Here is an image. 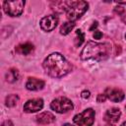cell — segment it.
Returning a JSON list of instances; mask_svg holds the SVG:
<instances>
[{
    "label": "cell",
    "mask_w": 126,
    "mask_h": 126,
    "mask_svg": "<svg viewBox=\"0 0 126 126\" xmlns=\"http://www.w3.org/2000/svg\"><path fill=\"white\" fill-rule=\"evenodd\" d=\"M58 24V18L55 15L46 16L41 19L40 21V28L45 32H51L53 31Z\"/></svg>",
    "instance_id": "cell-7"
},
{
    "label": "cell",
    "mask_w": 126,
    "mask_h": 126,
    "mask_svg": "<svg viewBox=\"0 0 126 126\" xmlns=\"http://www.w3.org/2000/svg\"><path fill=\"white\" fill-rule=\"evenodd\" d=\"M2 126H13V123H12L10 120H7V121H5V122L2 124Z\"/></svg>",
    "instance_id": "cell-23"
},
{
    "label": "cell",
    "mask_w": 126,
    "mask_h": 126,
    "mask_svg": "<svg viewBox=\"0 0 126 126\" xmlns=\"http://www.w3.org/2000/svg\"><path fill=\"white\" fill-rule=\"evenodd\" d=\"M73 121L79 126H93L94 122V110L93 108H88L82 113L75 115Z\"/></svg>",
    "instance_id": "cell-5"
},
{
    "label": "cell",
    "mask_w": 126,
    "mask_h": 126,
    "mask_svg": "<svg viewBox=\"0 0 126 126\" xmlns=\"http://www.w3.org/2000/svg\"><path fill=\"white\" fill-rule=\"evenodd\" d=\"M89 4L86 1H68L66 15L68 20L74 22L80 19L88 10Z\"/></svg>",
    "instance_id": "cell-3"
},
{
    "label": "cell",
    "mask_w": 126,
    "mask_h": 126,
    "mask_svg": "<svg viewBox=\"0 0 126 126\" xmlns=\"http://www.w3.org/2000/svg\"><path fill=\"white\" fill-rule=\"evenodd\" d=\"M16 52L19 54H24V55H29L33 51V45L32 43L26 42V43H22L19 44L16 48H15Z\"/></svg>",
    "instance_id": "cell-13"
},
{
    "label": "cell",
    "mask_w": 126,
    "mask_h": 126,
    "mask_svg": "<svg viewBox=\"0 0 126 126\" xmlns=\"http://www.w3.org/2000/svg\"><path fill=\"white\" fill-rule=\"evenodd\" d=\"M67 3L68 1H59V2H54L52 5V10L58 13H62L63 11H66L67 9Z\"/></svg>",
    "instance_id": "cell-15"
},
{
    "label": "cell",
    "mask_w": 126,
    "mask_h": 126,
    "mask_svg": "<svg viewBox=\"0 0 126 126\" xmlns=\"http://www.w3.org/2000/svg\"><path fill=\"white\" fill-rule=\"evenodd\" d=\"M43 107V100L41 98H32L28 100L24 105V111L27 113L36 112Z\"/></svg>",
    "instance_id": "cell-8"
},
{
    "label": "cell",
    "mask_w": 126,
    "mask_h": 126,
    "mask_svg": "<svg viewBox=\"0 0 126 126\" xmlns=\"http://www.w3.org/2000/svg\"><path fill=\"white\" fill-rule=\"evenodd\" d=\"M101 36H102V33H101L100 32H98V31H95V32H94V37L95 39H99Z\"/></svg>",
    "instance_id": "cell-21"
},
{
    "label": "cell",
    "mask_w": 126,
    "mask_h": 126,
    "mask_svg": "<svg viewBox=\"0 0 126 126\" xmlns=\"http://www.w3.org/2000/svg\"><path fill=\"white\" fill-rule=\"evenodd\" d=\"M121 126H126V122H123V123L121 124Z\"/></svg>",
    "instance_id": "cell-26"
},
{
    "label": "cell",
    "mask_w": 126,
    "mask_h": 126,
    "mask_svg": "<svg viewBox=\"0 0 126 126\" xmlns=\"http://www.w3.org/2000/svg\"><path fill=\"white\" fill-rule=\"evenodd\" d=\"M44 81L36 78H29L26 83V88L30 91H39L44 87Z\"/></svg>",
    "instance_id": "cell-11"
},
{
    "label": "cell",
    "mask_w": 126,
    "mask_h": 126,
    "mask_svg": "<svg viewBox=\"0 0 126 126\" xmlns=\"http://www.w3.org/2000/svg\"><path fill=\"white\" fill-rule=\"evenodd\" d=\"M111 52V45L109 43H98L90 41L86 44L81 52V58L83 60L94 59V60H104Z\"/></svg>",
    "instance_id": "cell-2"
},
{
    "label": "cell",
    "mask_w": 126,
    "mask_h": 126,
    "mask_svg": "<svg viewBox=\"0 0 126 126\" xmlns=\"http://www.w3.org/2000/svg\"><path fill=\"white\" fill-rule=\"evenodd\" d=\"M114 11H115V13H117V14L121 17L122 21L126 24V7L124 8V7L118 6V7H116V8L114 9Z\"/></svg>",
    "instance_id": "cell-19"
},
{
    "label": "cell",
    "mask_w": 126,
    "mask_h": 126,
    "mask_svg": "<svg viewBox=\"0 0 126 126\" xmlns=\"http://www.w3.org/2000/svg\"><path fill=\"white\" fill-rule=\"evenodd\" d=\"M62 126H73V125H71V124H69V123H66V124H64V125H62Z\"/></svg>",
    "instance_id": "cell-25"
},
{
    "label": "cell",
    "mask_w": 126,
    "mask_h": 126,
    "mask_svg": "<svg viewBox=\"0 0 126 126\" xmlns=\"http://www.w3.org/2000/svg\"><path fill=\"white\" fill-rule=\"evenodd\" d=\"M25 6V1L17 0V1H4L3 9L5 13L11 17L20 16L23 13V9Z\"/></svg>",
    "instance_id": "cell-4"
},
{
    "label": "cell",
    "mask_w": 126,
    "mask_h": 126,
    "mask_svg": "<svg viewBox=\"0 0 126 126\" xmlns=\"http://www.w3.org/2000/svg\"><path fill=\"white\" fill-rule=\"evenodd\" d=\"M50 107H51V109H53L54 111H56L58 113H65V112H68L73 109V103L70 99L60 96V97H57L54 100H52Z\"/></svg>",
    "instance_id": "cell-6"
},
{
    "label": "cell",
    "mask_w": 126,
    "mask_h": 126,
    "mask_svg": "<svg viewBox=\"0 0 126 126\" xmlns=\"http://www.w3.org/2000/svg\"><path fill=\"white\" fill-rule=\"evenodd\" d=\"M19 100V96L17 94H9L7 97H6V105L9 106V107H13L17 104Z\"/></svg>",
    "instance_id": "cell-17"
},
{
    "label": "cell",
    "mask_w": 126,
    "mask_h": 126,
    "mask_svg": "<svg viewBox=\"0 0 126 126\" xmlns=\"http://www.w3.org/2000/svg\"><path fill=\"white\" fill-rule=\"evenodd\" d=\"M76 35L77 36L75 38V45L76 46H80L83 43L84 39H85V34L83 33V32L81 30H77L76 31Z\"/></svg>",
    "instance_id": "cell-18"
},
{
    "label": "cell",
    "mask_w": 126,
    "mask_h": 126,
    "mask_svg": "<svg viewBox=\"0 0 126 126\" xmlns=\"http://www.w3.org/2000/svg\"><path fill=\"white\" fill-rule=\"evenodd\" d=\"M35 120L37 123H39L41 125H46V124H50V123L54 122L55 116L50 112H42L35 117Z\"/></svg>",
    "instance_id": "cell-12"
},
{
    "label": "cell",
    "mask_w": 126,
    "mask_h": 126,
    "mask_svg": "<svg viewBox=\"0 0 126 126\" xmlns=\"http://www.w3.org/2000/svg\"><path fill=\"white\" fill-rule=\"evenodd\" d=\"M105 99H106V95H105L104 94H99L97 95V97H96L97 102H104Z\"/></svg>",
    "instance_id": "cell-20"
},
{
    "label": "cell",
    "mask_w": 126,
    "mask_h": 126,
    "mask_svg": "<svg viewBox=\"0 0 126 126\" xmlns=\"http://www.w3.org/2000/svg\"><path fill=\"white\" fill-rule=\"evenodd\" d=\"M5 78H6V81L9 82V83H13V82L17 81L18 78H19V72H18V70L15 69V68L9 69L8 72L6 73Z\"/></svg>",
    "instance_id": "cell-14"
},
{
    "label": "cell",
    "mask_w": 126,
    "mask_h": 126,
    "mask_svg": "<svg viewBox=\"0 0 126 126\" xmlns=\"http://www.w3.org/2000/svg\"><path fill=\"white\" fill-rule=\"evenodd\" d=\"M96 27H97V22L94 23V25H93V26H92V27L90 28V31H93V30H94V29H95Z\"/></svg>",
    "instance_id": "cell-24"
},
{
    "label": "cell",
    "mask_w": 126,
    "mask_h": 126,
    "mask_svg": "<svg viewBox=\"0 0 126 126\" xmlns=\"http://www.w3.org/2000/svg\"><path fill=\"white\" fill-rule=\"evenodd\" d=\"M125 37H126V34H125Z\"/></svg>",
    "instance_id": "cell-27"
},
{
    "label": "cell",
    "mask_w": 126,
    "mask_h": 126,
    "mask_svg": "<svg viewBox=\"0 0 126 126\" xmlns=\"http://www.w3.org/2000/svg\"><path fill=\"white\" fill-rule=\"evenodd\" d=\"M42 66L45 72L53 78H61L72 70V65L66 60V58L56 52L48 55L44 59Z\"/></svg>",
    "instance_id": "cell-1"
},
{
    "label": "cell",
    "mask_w": 126,
    "mask_h": 126,
    "mask_svg": "<svg viewBox=\"0 0 126 126\" xmlns=\"http://www.w3.org/2000/svg\"><path fill=\"white\" fill-rule=\"evenodd\" d=\"M104 94L107 98H109L111 101L119 102L124 99V93L119 89H113V88H107L104 92Z\"/></svg>",
    "instance_id": "cell-9"
},
{
    "label": "cell",
    "mask_w": 126,
    "mask_h": 126,
    "mask_svg": "<svg viewBox=\"0 0 126 126\" xmlns=\"http://www.w3.org/2000/svg\"><path fill=\"white\" fill-rule=\"evenodd\" d=\"M74 27H75V24L73 22H66V23H64L61 26V28H60V33L63 34V35H66V34H68L73 30Z\"/></svg>",
    "instance_id": "cell-16"
},
{
    "label": "cell",
    "mask_w": 126,
    "mask_h": 126,
    "mask_svg": "<svg viewBox=\"0 0 126 126\" xmlns=\"http://www.w3.org/2000/svg\"><path fill=\"white\" fill-rule=\"evenodd\" d=\"M81 95H82L83 98H89L90 97V92L89 91H84V92H82Z\"/></svg>",
    "instance_id": "cell-22"
},
{
    "label": "cell",
    "mask_w": 126,
    "mask_h": 126,
    "mask_svg": "<svg viewBox=\"0 0 126 126\" xmlns=\"http://www.w3.org/2000/svg\"><path fill=\"white\" fill-rule=\"evenodd\" d=\"M120 115H121L120 109L116 108V107H112L106 111V113L104 115V120L106 122H108L109 124H113V123L118 122Z\"/></svg>",
    "instance_id": "cell-10"
}]
</instances>
